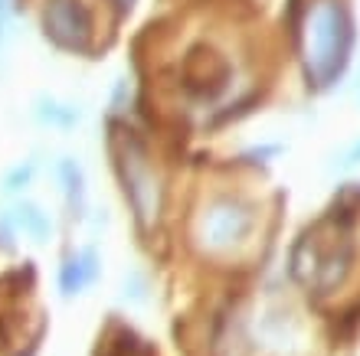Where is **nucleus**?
<instances>
[{"label":"nucleus","instance_id":"4","mask_svg":"<svg viewBox=\"0 0 360 356\" xmlns=\"http://www.w3.org/2000/svg\"><path fill=\"white\" fill-rule=\"evenodd\" d=\"M252 232V206L239 197H217L200 209L193 239L207 252H233Z\"/></svg>","mask_w":360,"mask_h":356},{"label":"nucleus","instance_id":"11","mask_svg":"<svg viewBox=\"0 0 360 356\" xmlns=\"http://www.w3.org/2000/svg\"><path fill=\"white\" fill-rule=\"evenodd\" d=\"M357 157H360V147H357V150H354V160H357ZM354 160H351V164H354Z\"/></svg>","mask_w":360,"mask_h":356},{"label":"nucleus","instance_id":"2","mask_svg":"<svg viewBox=\"0 0 360 356\" xmlns=\"http://www.w3.org/2000/svg\"><path fill=\"white\" fill-rule=\"evenodd\" d=\"M331 232L324 235V225H314L311 232L298 239L292 252L295 278L314 294H328L338 284H344L354 262V245L347 239V229H338V219H328Z\"/></svg>","mask_w":360,"mask_h":356},{"label":"nucleus","instance_id":"10","mask_svg":"<svg viewBox=\"0 0 360 356\" xmlns=\"http://www.w3.org/2000/svg\"><path fill=\"white\" fill-rule=\"evenodd\" d=\"M30 180H33V164H17V167L13 170H7V177L0 180V190H4V193H7V197H13V193H17V190H23L30 183Z\"/></svg>","mask_w":360,"mask_h":356},{"label":"nucleus","instance_id":"9","mask_svg":"<svg viewBox=\"0 0 360 356\" xmlns=\"http://www.w3.org/2000/svg\"><path fill=\"white\" fill-rule=\"evenodd\" d=\"M59 180H63V190H66L69 206L82 209V199H86V180H82V167H79L72 157L59 160Z\"/></svg>","mask_w":360,"mask_h":356},{"label":"nucleus","instance_id":"8","mask_svg":"<svg viewBox=\"0 0 360 356\" xmlns=\"http://www.w3.org/2000/svg\"><path fill=\"white\" fill-rule=\"evenodd\" d=\"M37 118L43 124H53V128H72V124H79V108H72V105H63L56 102V98H46V95H39L37 98Z\"/></svg>","mask_w":360,"mask_h":356},{"label":"nucleus","instance_id":"5","mask_svg":"<svg viewBox=\"0 0 360 356\" xmlns=\"http://www.w3.org/2000/svg\"><path fill=\"white\" fill-rule=\"evenodd\" d=\"M43 33L53 46L69 53H86L92 46V13L82 0H46Z\"/></svg>","mask_w":360,"mask_h":356},{"label":"nucleus","instance_id":"7","mask_svg":"<svg viewBox=\"0 0 360 356\" xmlns=\"http://www.w3.org/2000/svg\"><path fill=\"white\" fill-rule=\"evenodd\" d=\"M10 223L23 229L27 235H33V242H46L49 232H53V223H49V216L37 206V203H30V199H20L13 213H10Z\"/></svg>","mask_w":360,"mask_h":356},{"label":"nucleus","instance_id":"3","mask_svg":"<svg viewBox=\"0 0 360 356\" xmlns=\"http://www.w3.org/2000/svg\"><path fill=\"white\" fill-rule=\"evenodd\" d=\"M112 150H115V164H118V173H122L124 197L131 203L134 219H138L141 229H151L158 223V216H161L164 190L151 167L148 147L134 138V131H115Z\"/></svg>","mask_w":360,"mask_h":356},{"label":"nucleus","instance_id":"6","mask_svg":"<svg viewBox=\"0 0 360 356\" xmlns=\"http://www.w3.org/2000/svg\"><path fill=\"white\" fill-rule=\"evenodd\" d=\"M95 272H98V255L92 249H82V252L69 255L66 262H63V268H59V288H63V294L72 298L82 288H89L95 282Z\"/></svg>","mask_w":360,"mask_h":356},{"label":"nucleus","instance_id":"1","mask_svg":"<svg viewBox=\"0 0 360 356\" xmlns=\"http://www.w3.org/2000/svg\"><path fill=\"white\" fill-rule=\"evenodd\" d=\"M354 20L341 0H318L304 23V69L314 85H331L347 66Z\"/></svg>","mask_w":360,"mask_h":356}]
</instances>
